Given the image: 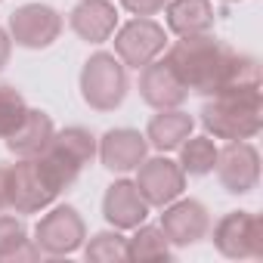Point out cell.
<instances>
[{
	"label": "cell",
	"instance_id": "6",
	"mask_svg": "<svg viewBox=\"0 0 263 263\" xmlns=\"http://www.w3.org/2000/svg\"><path fill=\"white\" fill-rule=\"evenodd\" d=\"M62 13L53 10L50 4H22L10 13L7 31L16 47L22 50H47L59 41L62 34Z\"/></svg>",
	"mask_w": 263,
	"mask_h": 263
},
{
	"label": "cell",
	"instance_id": "25",
	"mask_svg": "<svg viewBox=\"0 0 263 263\" xmlns=\"http://www.w3.org/2000/svg\"><path fill=\"white\" fill-rule=\"evenodd\" d=\"M164 4L167 0H121V7L134 16H155L164 10Z\"/></svg>",
	"mask_w": 263,
	"mask_h": 263
},
{
	"label": "cell",
	"instance_id": "5",
	"mask_svg": "<svg viewBox=\"0 0 263 263\" xmlns=\"http://www.w3.org/2000/svg\"><path fill=\"white\" fill-rule=\"evenodd\" d=\"M167 50V28L158 25L152 16H137L115 28V56L127 68H143L155 62Z\"/></svg>",
	"mask_w": 263,
	"mask_h": 263
},
{
	"label": "cell",
	"instance_id": "28",
	"mask_svg": "<svg viewBox=\"0 0 263 263\" xmlns=\"http://www.w3.org/2000/svg\"><path fill=\"white\" fill-rule=\"evenodd\" d=\"M226 4H235V0H226Z\"/></svg>",
	"mask_w": 263,
	"mask_h": 263
},
{
	"label": "cell",
	"instance_id": "17",
	"mask_svg": "<svg viewBox=\"0 0 263 263\" xmlns=\"http://www.w3.org/2000/svg\"><path fill=\"white\" fill-rule=\"evenodd\" d=\"M53 134H56L53 118L47 111H41V108H28L22 124L13 130L4 143H7L10 155H16V158H34V155H41L50 146Z\"/></svg>",
	"mask_w": 263,
	"mask_h": 263
},
{
	"label": "cell",
	"instance_id": "21",
	"mask_svg": "<svg viewBox=\"0 0 263 263\" xmlns=\"http://www.w3.org/2000/svg\"><path fill=\"white\" fill-rule=\"evenodd\" d=\"M41 248L28 238V229L19 217L0 214V260H37Z\"/></svg>",
	"mask_w": 263,
	"mask_h": 263
},
{
	"label": "cell",
	"instance_id": "23",
	"mask_svg": "<svg viewBox=\"0 0 263 263\" xmlns=\"http://www.w3.org/2000/svg\"><path fill=\"white\" fill-rule=\"evenodd\" d=\"M84 257L93 263H121L127 260V235H121V229H102L84 241Z\"/></svg>",
	"mask_w": 263,
	"mask_h": 263
},
{
	"label": "cell",
	"instance_id": "2",
	"mask_svg": "<svg viewBox=\"0 0 263 263\" xmlns=\"http://www.w3.org/2000/svg\"><path fill=\"white\" fill-rule=\"evenodd\" d=\"M198 115L214 140H254L263 130V90L204 96Z\"/></svg>",
	"mask_w": 263,
	"mask_h": 263
},
{
	"label": "cell",
	"instance_id": "3",
	"mask_svg": "<svg viewBox=\"0 0 263 263\" xmlns=\"http://www.w3.org/2000/svg\"><path fill=\"white\" fill-rule=\"evenodd\" d=\"M62 189H68V183L44 152L34 158H19L7 167V208L16 214L47 211Z\"/></svg>",
	"mask_w": 263,
	"mask_h": 263
},
{
	"label": "cell",
	"instance_id": "20",
	"mask_svg": "<svg viewBox=\"0 0 263 263\" xmlns=\"http://www.w3.org/2000/svg\"><path fill=\"white\" fill-rule=\"evenodd\" d=\"M180 167H183V174L186 177H208V174H214V167H217V155H220V146L208 137V134H201V137H195V134H189L183 143H180Z\"/></svg>",
	"mask_w": 263,
	"mask_h": 263
},
{
	"label": "cell",
	"instance_id": "18",
	"mask_svg": "<svg viewBox=\"0 0 263 263\" xmlns=\"http://www.w3.org/2000/svg\"><path fill=\"white\" fill-rule=\"evenodd\" d=\"M164 16H167V31L177 37L214 31V4L211 0H167Z\"/></svg>",
	"mask_w": 263,
	"mask_h": 263
},
{
	"label": "cell",
	"instance_id": "26",
	"mask_svg": "<svg viewBox=\"0 0 263 263\" xmlns=\"http://www.w3.org/2000/svg\"><path fill=\"white\" fill-rule=\"evenodd\" d=\"M10 56H13V37L7 28H0V71L10 65Z\"/></svg>",
	"mask_w": 263,
	"mask_h": 263
},
{
	"label": "cell",
	"instance_id": "15",
	"mask_svg": "<svg viewBox=\"0 0 263 263\" xmlns=\"http://www.w3.org/2000/svg\"><path fill=\"white\" fill-rule=\"evenodd\" d=\"M140 96L146 105L161 111V108H180L189 99V90L180 81V74L167 65V59H155L140 68Z\"/></svg>",
	"mask_w": 263,
	"mask_h": 263
},
{
	"label": "cell",
	"instance_id": "16",
	"mask_svg": "<svg viewBox=\"0 0 263 263\" xmlns=\"http://www.w3.org/2000/svg\"><path fill=\"white\" fill-rule=\"evenodd\" d=\"M71 31L87 44H105L118 28V10L108 0H81L68 13Z\"/></svg>",
	"mask_w": 263,
	"mask_h": 263
},
{
	"label": "cell",
	"instance_id": "12",
	"mask_svg": "<svg viewBox=\"0 0 263 263\" xmlns=\"http://www.w3.org/2000/svg\"><path fill=\"white\" fill-rule=\"evenodd\" d=\"M158 226L164 229L171 248H189V245H198L201 238H208L211 214L195 198H174L171 204H164Z\"/></svg>",
	"mask_w": 263,
	"mask_h": 263
},
{
	"label": "cell",
	"instance_id": "19",
	"mask_svg": "<svg viewBox=\"0 0 263 263\" xmlns=\"http://www.w3.org/2000/svg\"><path fill=\"white\" fill-rule=\"evenodd\" d=\"M195 130V118L183 108H161L146 127V143L158 152H174Z\"/></svg>",
	"mask_w": 263,
	"mask_h": 263
},
{
	"label": "cell",
	"instance_id": "1",
	"mask_svg": "<svg viewBox=\"0 0 263 263\" xmlns=\"http://www.w3.org/2000/svg\"><path fill=\"white\" fill-rule=\"evenodd\" d=\"M164 59L180 74V81L186 84L189 93L214 96L226 84V74L232 68L235 50L226 41H220L214 31H208V34L180 37L177 44H171L164 50Z\"/></svg>",
	"mask_w": 263,
	"mask_h": 263
},
{
	"label": "cell",
	"instance_id": "7",
	"mask_svg": "<svg viewBox=\"0 0 263 263\" xmlns=\"http://www.w3.org/2000/svg\"><path fill=\"white\" fill-rule=\"evenodd\" d=\"M84 241H87V223L71 204H56L34 226V245L41 248V254L50 257L74 254L84 248Z\"/></svg>",
	"mask_w": 263,
	"mask_h": 263
},
{
	"label": "cell",
	"instance_id": "8",
	"mask_svg": "<svg viewBox=\"0 0 263 263\" xmlns=\"http://www.w3.org/2000/svg\"><path fill=\"white\" fill-rule=\"evenodd\" d=\"M211 241L229 260H257L263 257V220L254 211H229L217 220Z\"/></svg>",
	"mask_w": 263,
	"mask_h": 263
},
{
	"label": "cell",
	"instance_id": "14",
	"mask_svg": "<svg viewBox=\"0 0 263 263\" xmlns=\"http://www.w3.org/2000/svg\"><path fill=\"white\" fill-rule=\"evenodd\" d=\"M152 204L143 198V192L137 189L134 180H115L105 195H102V217L108 220L111 229H137L140 223H146Z\"/></svg>",
	"mask_w": 263,
	"mask_h": 263
},
{
	"label": "cell",
	"instance_id": "13",
	"mask_svg": "<svg viewBox=\"0 0 263 263\" xmlns=\"http://www.w3.org/2000/svg\"><path fill=\"white\" fill-rule=\"evenodd\" d=\"M96 155L105 171L130 174L149 158V143H146V134H140L134 127H115V130H105L102 140H96Z\"/></svg>",
	"mask_w": 263,
	"mask_h": 263
},
{
	"label": "cell",
	"instance_id": "22",
	"mask_svg": "<svg viewBox=\"0 0 263 263\" xmlns=\"http://www.w3.org/2000/svg\"><path fill=\"white\" fill-rule=\"evenodd\" d=\"M127 260L143 263V260H171V241L161 226L140 223L134 235L127 238Z\"/></svg>",
	"mask_w": 263,
	"mask_h": 263
},
{
	"label": "cell",
	"instance_id": "4",
	"mask_svg": "<svg viewBox=\"0 0 263 263\" xmlns=\"http://www.w3.org/2000/svg\"><path fill=\"white\" fill-rule=\"evenodd\" d=\"M130 90L127 65L115 53H93L81 68V96L93 111H115Z\"/></svg>",
	"mask_w": 263,
	"mask_h": 263
},
{
	"label": "cell",
	"instance_id": "9",
	"mask_svg": "<svg viewBox=\"0 0 263 263\" xmlns=\"http://www.w3.org/2000/svg\"><path fill=\"white\" fill-rule=\"evenodd\" d=\"M214 171L229 195H248L260 183V152L248 140H229L220 149Z\"/></svg>",
	"mask_w": 263,
	"mask_h": 263
},
{
	"label": "cell",
	"instance_id": "27",
	"mask_svg": "<svg viewBox=\"0 0 263 263\" xmlns=\"http://www.w3.org/2000/svg\"><path fill=\"white\" fill-rule=\"evenodd\" d=\"M7 208V167L0 164V211Z\"/></svg>",
	"mask_w": 263,
	"mask_h": 263
},
{
	"label": "cell",
	"instance_id": "10",
	"mask_svg": "<svg viewBox=\"0 0 263 263\" xmlns=\"http://www.w3.org/2000/svg\"><path fill=\"white\" fill-rule=\"evenodd\" d=\"M44 155L53 161V167L62 174V180L71 186L78 180V174L96 158V137L87 127H65L56 130L50 146L44 149Z\"/></svg>",
	"mask_w": 263,
	"mask_h": 263
},
{
	"label": "cell",
	"instance_id": "11",
	"mask_svg": "<svg viewBox=\"0 0 263 263\" xmlns=\"http://www.w3.org/2000/svg\"><path fill=\"white\" fill-rule=\"evenodd\" d=\"M137 189L143 192V198L152 204V208H164L171 204L174 198L183 195L186 189V174L183 167L167 158V155H155V158H146L140 167H137Z\"/></svg>",
	"mask_w": 263,
	"mask_h": 263
},
{
	"label": "cell",
	"instance_id": "24",
	"mask_svg": "<svg viewBox=\"0 0 263 263\" xmlns=\"http://www.w3.org/2000/svg\"><path fill=\"white\" fill-rule=\"evenodd\" d=\"M25 111H28L25 96L13 84H0V140H7L13 130L22 124Z\"/></svg>",
	"mask_w": 263,
	"mask_h": 263
}]
</instances>
